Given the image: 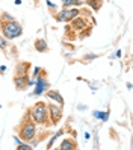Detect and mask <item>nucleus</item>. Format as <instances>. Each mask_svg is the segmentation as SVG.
<instances>
[{
	"instance_id": "21",
	"label": "nucleus",
	"mask_w": 133,
	"mask_h": 150,
	"mask_svg": "<svg viewBox=\"0 0 133 150\" xmlns=\"http://www.w3.org/2000/svg\"><path fill=\"white\" fill-rule=\"evenodd\" d=\"M89 32H91V29H88L85 33H89ZM83 37H86V35H83V32H82V33H80V38H83Z\"/></svg>"
},
{
	"instance_id": "2",
	"label": "nucleus",
	"mask_w": 133,
	"mask_h": 150,
	"mask_svg": "<svg viewBox=\"0 0 133 150\" xmlns=\"http://www.w3.org/2000/svg\"><path fill=\"white\" fill-rule=\"evenodd\" d=\"M2 35L8 40H15L23 35V26L17 20L2 21Z\"/></svg>"
},
{
	"instance_id": "10",
	"label": "nucleus",
	"mask_w": 133,
	"mask_h": 150,
	"mask_svg": "<svg viewBox=\"0 0 133 150\" xmlns=\"http://www.w3.org/2000/svg\"><path fill=\"white\" fill-rule=\"evenodd\" d=\"M46 94H47V97H49V99L55 100V102H58L59 105H62V106H64V99H62V96H61L58 91H55V90H49Z\"/></svg>"
},
{
	"instance_id": "19",
	"label": "nucleus",
	"mask_w": 133,
	"mask_h": 150,
	"mask_svg": "<svg viewBox=\"0 0 133 150\" xmlns=\"http://www.w3.org/2000/svg\"><path fill=\"white\" fill-rule=\"evenodd\" d=\"M6 40H8V38H5V37H2V40H0V44H2V49H3V50L6 49Z\"/></svg>"
},
{
	"instance_id": "12",
	"label": "nucleus",
	"mask_w": 133,
	"mask_h": 150,
	"mask_svg": "<svg viewBox=\"0 0 133 150\" xmlns=\"http://www.w3.org/2000/svg\"><path fill=\"white\" fill-rule=\"evenodd\" d=\"M86 3L89 5V6L92 8V9H94V11H99L100 8L103 6V0H88Z\"/></svg>"
},
{
	"instance_id": "13",
	"label": "nucleus",
	"mask_w": 133,
	"mask_h": 150,
	"mask_svg": "<svg viewBox=\"0 0 133 150\" xmlns=\"http://www.w3.org/2000/svg\"><path fill=\"white\" fill-rule=\"evenodd\" d=\"M94 117L95 118H100L103 121H106L109 118V112H100V111H94Z\"/></svg>"
},
{
	"instance_id": "20",
	"label": "nucleus",
	"mask_w": 133,
	"mask_h": 150,
	"mask_svg": "<svg viewBox=\"0 0 133 150\" xmlns=\"http://www.w3.org/2000/svg\"><path fill=\"white\" fill-rule=\"evenodd\" d=\"M39 71H41V68L39 67H37L33 70V77H37V76H39Z\"/></svg>"
},
{
	"instance_id": "11",
	"label": "nucleus",
	"mask_w": 133,
	"mask_h": 150,
	"mask_svg": "<svg viewBox=\"0 0 133 150\" xmlns=\"http://www.w3.org/2000/svg\"><path fill=\"white\" fill-rule=\"evenodd\" d=\"M35 49H37L39 53H44V52H47V50H49L47 41H46V40H42V38L35 40Z\"/></svg>"
},
{
	"instance_id": "5",
	"label": "nucleus",
	"mask_w": 133,
	"mask_h": 150,
	"mask_svg": "<svg viewBox=\"0 0 133 150\" xmlns=\"http://www.w3.org/2000/svg\"><path fill=\"white\" fill-rule=\"evenodd\" d=\"M49 81L47 77L41 74V76H37L35 79V90H33V96H41L42 93H47L49 91Z\"/></svg>"
},
{
	"instance_id": "15",
	"label": "nucleus",
	"mask_w": 133,
	"mask_h": 150,
	"mask_svg": "<svg viewBox=\"0 0 133 150\" xmlns=\"http://www.w3.org/2000/svg\"><path fill=\"white\" fill-rule=\"evenodd\" d=\"M62 8H73L74 6V0H61Z\"/></svg>"
},
{
	"instance_id": "7",
	"label": "nucleus",
	"mask_w": 133,
	"mask_h": 150,
	"mask_svg": "<svg viewBox=\"0 0 133 150\" xmlns=\"http://www.w3.org/2000/svg\"><path fill=\"white\" fill-rule=\"evenodd\" d=\"M14 83H15V88L18 91H24L27 86L35 85V82H32V81H29V79H27V74H15Z\"/></svg>"
},
{
	"instance_id": "9",
	"label": "nucleus",
	"mask_w": 133,
	"mask_h": 150,
	"mask_svg": "<svg viewBox=\"0 0 133 150\" xmlns=\"http://www.w3.org/2000/svg\"><path fill=\"white\" fill-rule=\"evenodd\" d=\"M59 149H61V150H76V149H77V143H76V139L67 138V139H64V141L59 144Z\"/></svg>"
},
{
	"instance_id": "14",
	"label": "nucleus",
	"mask_w": 133,
	"mask_h": 150,
	"mask_svg": "<svg viewBox=\"0 0 133 150\" xmlns=\"http://www.w3.org/2000/svg\"><path fill=\"white\" fill-rule=\"evenodd\" d=\"M62 134H64V130H58L56 134H55V137H53V138L50 139V143L47 144V149H51V147H53V144H55V141H56V139H58V138H59Z\"/></svg>"
},
{
	"instance_id": "18",
	"label": "nucleus",
	"mask_w": 133,
	"mask_h": 150,
	"mask_svg": "<svg viewBox=\"0 0 133 150\" xmlns=\"http://www.w3.org/2000/svg\"><path fill=\"white\" fill-rule=\"evenodd\" d=\"M86 2H88V0H74V6H80V5H83Z\"/></svg>"
},
{
	"instance_id": "3",
	"label": "nucleus",
	"mask_w": 133,
	"mask_h": 150,
	"mask_svg": "<svg viewBox=\"0 0 133 150\" xmlns=\"http://www.w3.org/2000/svg\"><path fill=\"white\" fill-rule=\"evenodd\" d=\"M37 123H35L32 118L30 120H26L23 125L20 126V130H18V135L23 141H32L37 135Z\"/></svg>"
},
{
	"instance_id": "1",
	"label": "nucleus",
	"mask_w": 133,
	"mask_h": 150,
	"mask_svg": "<svg viewBox=\"0 0 133 150\" xmlns=\"http://www.w3.org/2000/svg\"><path fill=\"white\" fill-rule=\"evenodd\" d=\"M29 117L37 123V125H46L47 120L50 118V115H49V105H46L44 102H37L29 109Z\"/></svg>"
},
{
	"instance_id": "17",
	"label": "nucleus",
	"mask_w": 133,
	"mask_h": 150,
	"mask_svg": "<svg viewBox=\"0 0 133 150\" xmlns=\"http://www.w3.org/2000/svg\"><path fill=\"white\" fill-rule=\"evenodd\" d=\"M9 20H14V18H12V17H11L9 14L3 12V14H2V21H9Z\"/></svg>"
},
{
	"instance_id": "22",
	"label": "nucleus",
	"mask_w": 133,
	"mask_h": 150,
	"mask_svg": "<svg viewBox=\"0 0 133 150\" xmlns=\"http://www.w3.org/2000/svg\"><path fill=\"white\" fill-rule=\"evenodd\" d=\"M85 58H86V59H92V58H95V55H86Z\"/></svg>"
},
{
	"instance_id": "6",
	"label": "nucleus",
	"mask_w": 133,
	"mask_h": 150,
	"mask_svg": "<svg viewBox=\"0 0 133 150\" xmlns=\"http://www.w3.org/2000/svg\"><path fill=\"white\" fill-rule=\"evenodd\" d=\"M49 115L51 120V125H58L59 120L62 118V105L49 103Z\"/></svg>"
},
{
	"instance_id": "8",
	"label": "nucleus",
	"mask_w": 133,
	"mask_h": 150,
	"mask_svg": "<svg viewBox=\"0 0 133 150\" xmlns=\"http://www.w3.org/2000/svg\"><path fill=\"white\" fill-rule=\"evenodd\" d=\"M71 28L76 30H83L88 28V21H86V18H82V17H76L71 21Z\"/></svg>"
},
{
	"instance_id": "16",
	"label": "nucleus",
	"mask_w": 133,
	"mask_h": 150,
	"mask_svg": "<svg viewBox=\"0 0 133 150\" xmlns=\"http://www.w3.org/2000/svg\"><path fill=\"white\" fill-rule=\"evenodd\" d=\"M17 149H18V150H30V149H33V146H29V144H23V143H18Z\"/></svg>"
},
{
	"instance_id": "4",
	"label": "nucleus",
	"mask_w": 133,
	"mask_h": 150,
	"mask_svg": "<svg viewBox=\"0 0 133 150\" xmlns=\"http://www.w3.org/2000/svg\"><path fill=\"white\" fill-rule=\"evenodd\" d=\"M79 15H80V9L73 6V8H62L55 15V18H56V21H73Z\"/></svg>"
}]
</instances>
